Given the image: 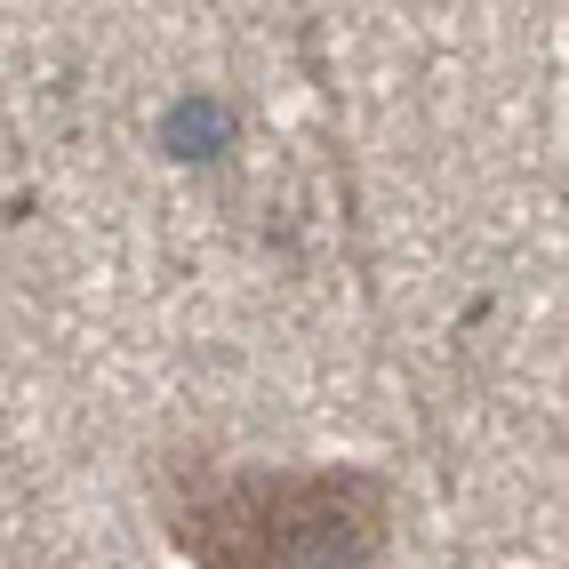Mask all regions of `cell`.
<instances>
[{
	"label": "cell",
	"mask_w": 569,
	"mask_h": 569,
	"mask_svg": "<svg viewBox=\"0 0 569 569\" xmlns=\"http://www.w3.org/2000/svg\"><path fill=\"white\" fill-rule=\"evenodd\" d=\"M153 513L193 569H393L401 498L377 466H257L169 449L153 466Z\"/></svg>",
	"instance_id": "obj_1"
}]
</instances>
